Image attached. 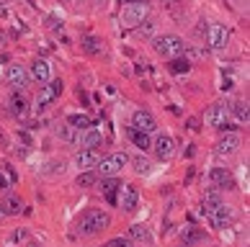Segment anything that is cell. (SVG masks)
<instances>
[{
    "mask_svg": "<svg viewBox=\"0 0 250 247\" xmlns=\"http://www.w3.org/2000/svg\"><path fill=\"white\" fill-rule=\"evenodd\" d=\"M152 47L157 54H163V57H181L183 49H186V44H183V39H178V36H173V34H165V36H157V39L152 41Z\"/></svg>",
    "mask_w": 250,
    "mask_h": 247,
    "instance_id": "cell-2",
    "label": "cell"
},
{
    "mask_svg": "<svg viewBox=\"0 0 250 247\" xmlns=\"http://www.w3.org/2000/svg\"><path fill=\"white\" fill-rule=\"evenodd\" d=\"M199 240H204V234H201L193 224H188L186 229H183V242H186V245H193V242H199Z\"/></svg>",
    "mask_w": 250,
    "mask_h": 247,
    "instance_id": "cell-27",
    "label": "cell"
},
{
    "mask_svg": "<svg viewBox=\"0 0 250 247\" xmlns=\"http://www.w3.org/2000/svg\"><path fill=\"white\" fill-rule=\"evenodd\" d=\"M126 162H129V154H126V152H111V154H106V157L98 160L96 168H98V172H101L104 178H114Z\"/></svg>",
    "mask_w": 250,
    "mask_h": 247,
    "instance_id": "cell-4",
    "label": "cell"
},
{
    "mask_svg": "<svg viewBox=\"0 0 250 247\" xmlns=\"http://www.w3.org/2000/svg\"><path fill=\"white\" fill-rule=\"evenodd\" d=\"M29 247H42V245H36V242H29Z\"/></svg>",
    "mask_w": 250,
    "mask_h": 247,
    "instance_id": "cell-35",
    "label": "cell"
},
{
    "mask_svg": "<svg viewBox=\"0 0 250 247\" xmlns=\"http://www.w3.org/2000/svg\"><path fill=\"white\" fill-rule=\"evenodd\" d=\"M152 147H155V154H157L160 160H170V157H173V152H175V142L170 139L168 134H160V136L155 139Z\"/></svg>",
    "mask_w": 250,
    "mask_h": 247,
    "instance_id": "cell-12",
    "label": "cell"
},
{
    "mask_svg": "<svg viewBox=\"0 0 250 247\" xmlns=\"http://www.w3.org/2000/svg\"><path fill=\"white\" fill-rule=\"evenodd\" d=\"M126 3H142V0H126Z\"/></svg>",
    "mask_w": 250,
    "mask_h": 247,
    "instance_id": "cell-36",
    "label": "cell"
},
{
    "mask_svg": "<svg viewBox=\"0 0 250 247\" xmlns=\"http://www.w3.org/2000/svg\"><path fill=\"white\" fill-rule=\"evenodd\" d=\"M237 147H240V136L237 134H225L217 142V154H219V157H227V154L237 152Z\"/></svg>",
    "mask_w": 250,
    "mask_h": 247,
    "instance_id": "cell-14",
    "label": "cell"
},
{
    "mask_svg": "<svg viewBox=\"0 0 250 247\" xmlns=\"http://www.w3.org/2000/svg\"><path fill=\"white\" fill-rule=\"evenodd\" d=\"M96 183V172H80L78 175V186L80 188H88V186H93Z\"/></svg>",
    "mask_w": 250,
    "mask_h": 247,
    "instance_id": "cell-28",
    "label": "cell"
},
{
    "mask_svg": "<svg viewBox=\"0 0 250 247\" xmlns=\"http://www.w3.org/2000/svg\"><path fill=\"white\" fill-rule=\"evenodd\" d=\"M8 186H11V180H8V178L3 175V172H0V190H5Z\"/></svg>",
    "mask_w": 250,
    "mask_h": 247,
    "instance_id": "cell-34",
    "label": "cell"
},
{
    "mask_svg": "<svg viewBox=\"0 0 250 247\" xmlns=\"http://www.w3.org/2000/svg\"><path fill=\"white\" fill-rule=\"evenodd\" d=\"M122 201H119V204H122V209L124 211H129L132 214L137 206H140V193H137V186H132V183H122Z\"/></svg>",
    "mask_w": 250,
    "mask_h": 247,
    "instance_id": "cell-9",
    "label": "cell"
},
{
    "mask_svg": "<svg viewBox=\"0 0 250 247\" xmlns=\"http://www.w3.org/2000/svg\"><path fill=\"white\" fill-rule=\"evenodd\" d=\"M0 209H3V214L5 216H18L23 211V201L21 198H16V196H8L3 204H0Z\"/></svg>",
    "mask_w": 250,
    "mask_h": 247,
    "instance_id": "cell-19",
    "label": "cell"
},
{
    "mask_svg": "<svg viewBox=\"0 0 250 247\" xmlns=\"http://www.w3.org/2000/svg\"><path fill=\"white\" fill-rule=\"evenodd\" d=\"M98 160H101L98 150H80V152L75 154V165H78L80 170H90V168H96Z\"/></svg>",
    "mask_w": 250,
    "mask_h": 247,
    "instance_id": "cell-13",
    "label": "cell"
},
{
    "mask_svg": "<svg viewBox=\"0 0 250 247\" xmlns=\"http://www.w3.org/2000/svg\"><path fill=\"white\" fill-rule=\"evenodd\" d=\"M211 183H214V188H235V178L232 175H229V172L225 170V168H214V170H211Z\"/></svg>",
    "mask_w": 250,
    "mask_h": 247,
    "instance_id": "cell-16",
    "label": "cell"
},
{
    "mask_svg": "<svg viewBox=\"0 0 250 247\" xmlns=\"http://www.w3.org/2000/svg\"><path fill=\"white\" fill-rule=\"evenodd\" d=\"M104 142V134H101V129H85V134L80 136V144H83V150H98V144Z\"/></svg>",
    "mask_w": 250,
    "mask_h": 247,
    "instance_id": "cell-17",
    "label": "cell"
},
{
    "mask_svg": "<svg viewBox=\"0 0 250 247\" xmlns=\"http://www.w3.org/2000/svg\"><path fill=\"white\" fill-rule=\"evenodd\" d=\"M157 126V121H155V116L150 114V111H137L134 114V118H132V129L134 132H145V134H150L152 129Z\"/></svg>",
    "mask_w": 250,
    "mask_h": 247,
    "instance_id": "cell-10",
    "label": "cell"
},
{
    "mask_svg": "<svg viewBox=\"0 0 250 247\" xmlns=\"http://www.w3.org/2000/svg\"><path fill=\"white\" fill-rule=\"evenodd\" d=\"M80 47L85 49V54H93V57H96V54H101V52H104V44H101V39H98V36H85V39L80 41Z\"/></svg>",
    "mask_w": 250,
    "mask_h": 247,
    "instance_id": "cell-21",
    "label": "cell"
},
{
    "mask_svg": "<svg viewBox=\"0 0 250 247\" xmlns=\"http://www.w3.org/2000/svg\"><path fill=\"white\" fill-rule=\"evenodd\" d=\"M5 80L11 82L13 88H26L29 85V70L21 67V65H11L5 72Z\"/></svg>",
    "mask_w": 250,
    "mask_h": 247,
    "instance_id": "cell-11",
    "label": "cell"
},
{
    "mask_svg": "<svg viewBox=\"0 0 250 247\" xmlns=\"http://www.w3.org/2000/svg\"><path fill=\"white\" fill-rule=\"evenodd\" d=\"M129 240H137V242H152V234L147 227L142 224H134V227H129Z\"/></svg>",
    "mask_w": 250,
    "mask_h": 247,
    "instance_id": "cell-22",
    "label": "cell"
},
{
    "mask_svg": "<svg viewBox=\"0 0 250 247\" xmlns=\"http://www.w3.org/2000/svg\"><path fill=\"white\" fill-rule=\"evenodd\" d=\"M152 29H155V21H152V18H145V21L140 23V34H145V36H150Z\"/></svg>",
    "mask_w": 250,
    "mask_h": 247,
    "instance_id": "cell-33",
    "label": "cell"
},
{
    "mask_svg": "<svg viewBox=\"0 0 250 247\" xmlns=\"http://www.w3.org/2000/svg\"><path fill=\"white\" fill-rule=\"evenodd\" d=\"M132 142H134V147H137V150H142V152H147V150L152 147L150 136H147L145 132H134V129H132Z\"/></svg>",
    "mask_w": 250,
    "mask_h": 247,
    "instance_id": "cell-24",
    "label": "cell"
},
{
    "mask_svg": "<svg viewBox=\"0 0 250 247\" xmlns=\"http://www.w3.org/2000/svg\"><path fill=\"white\" fill-rule=\"evenodd\" d=\"M207 41L211 49H225L227 41H229V29L222 23H211L207 26Z\"/></svg>",
    "mask_w": 250,
    "mask_h": 247,
    "instance_id": "cell-7",
    "label": "cell"
},
{
    "mask_svg": "<svg viewBox=\"0 0 250 247\" xmlns=\"http://www.w3.org/2000/svg\"><path fill=\"white\" fill-rule=\"evenodd\" d=\"M60 136H62L64 142L80 144V129H75V126H70V124H62L60 126Z\"/></svg>",
    "mask_w": 250,
    "mask_h": 247,
    "instance_id": "cell-23",
    "label": "cell"
},
{
    "mask_svg": "<svg viewBox=\"0 0 250 247\" xmlns=\"http://www.w3.org/2000/svg\"><path fill=\"white\" fill-rule=\"evenodd\" d=\"M106 247H132V240L129 237H114V240H108Z\"/></svg>",
    "mask_w": 250,
    "mask_h": 247,
    "instance_id": "cell-30",
    "label": "cell"
},
{
    "mask_svg": "<svg viewBox=\"0 0 250 247\" xmlns=\"http://www.w3.org/2000/svg\"><path fill=\"white\" fill-rule=\"evenodd\" d=\"M147 18V5L145 3H126L122 8V23L124 26H140Z\"/></svg>",
    "mask_w": 250,
    "mask_h": 247,
    "instance_id": "cell-6",
    "label": "cell"
},
{
    "mask_svg": "<svg viewBox=\"0 0 250 247\" xmlns=\"http://www.w3.org/2000/svg\"><path fill=\"white\" fill-rule=\"evenodd\" d=\"M232 111H235L240 124H248L250 114H248V103H245V100H232Z\"/></svg>",
    "mask_w": 250,
    "mask_h": 247,
    "instance_id": "cell-25",
    "label": "cell"
},
{
    "mask_svg": "<svg viewBox=\"0 0 250 247\" xmlns=\"http://www.w3.org/2000/svg\"><path fill=\"white\" fill-rule=\"evenodd\" d=\"M111 227V216L106 211H101V209H90V211H85L80 216V222H78V232L83 237H93L98 232H104Z\"/></svg>",
    "mask_w": 250,
    "mask_h": 247,
    "instance_id": "cell-1",
    "label": "cell"
},
{
    "mask_svg": "<svg viewBox=\"0 0 250 247\" xmlns=\"http://www.w3.org/2000/svg\"><path fill=\"white\" fill-rule=\"evenodd\" d=\"M29 77H34L39 85H47L49 82V62L47 59H36L31 70H29Z\"/></svg>",
    "mask_w": 250,
    "mask_h": 247,
    "instance_id": "cell-15",
    "label": "cell"
},
{
    "mask_svg": "<svg viewBox=\"0 0 250 247\" xmlns=\"http://www.w3.org/2000/svg\"><path fill=\"white\" fill-rule=\"evenodd\" d=\"M134 170L140 172V175H142V172H147V170H150V160H145V157H134Z\"/></svg>",
    "mask_w": 250,
    "mask_h": 247,
    "instance_id": "cell-32",
    "label": "cell"
},
{
    "mask_svg": "<svg viewBox=\"0 0 250 247\" xmlns=\"http://www.w3.org/2000/svg\"><path fill=\"white\" fill-rule=\"evenodd\" d=\"M62 93V80H49L47 85H42L39 88V95H36V106L44 108L47 103H52L54 98H57Z\"/></svg>",
    "mask_w": 250,
    "mask_h": 247,
    "instance_id": "cell-8",
    "label": "cell"
},
{
    "mask_svg": "<svg viewBox=\"0 0 250 247\" xmlns=\"http://www.w3.org/2000/svg\"><path fill=\"white\" fill-rule=\"evenodd\" d=\"M8 103H11V111H13L16 116H26V111H29V100H26L21 93H13Z\"/></svg>",
    "mask_w": 250,
    "mask_h": 247,
    "instance_id": "cell-20",
    "label": "cell"
},
{
    "mask_svg": "<svg viewBox=\"0 0 250 247\" xmlns=\"http://www.w3.org/2000/svg\"><path fill=\"white\" fill-rule=\"evenodd\" d=\"M3 216H5V214H3V209H0V219H3Z\"/></svg>",
    "mask_w": 250,
    "mask_h": 247,
    "instance_id": "cell-37",
    "label": "cell"
},
{
    "mask_svg": "<svg viewBox=\"0 0 250 247\" xmlns=\"http://www.w3.org/2000/svg\"><path fill=\"white\" fill-rule=\"evenodd\" d=\"M173 72H188V67H191V62H186V59H181V57H175V62H173Z\"/></svg>",
    "mask_w": 250,
    "mask_h": 247,
    "instance_id": "cell-31",
    "label": "cell"
},
{
    "mask_svg": "<svg viewBox=\"0 0 250 247\" xmlns=\"http://www.w3.org/2000/svg\"><path fill=\"white\" fill-rule=\"evenodd\" d=\"M26 240V229H16L11 237H8V242H5V247H16L18 242H23Z\"/></svg>",
    "mask_w": 250,
    "mask_h": 247,
    "instance_id": "cell-29",
    "label": "cell"
},
{
    "mask_svg": "<svg viewBox=\"0 0 250 247\" xmlns=\"http://www.w3.org/2000/svg\"><path fill=\"white\" fill-rule=\"evenodd\" d=\"M204 121L214 129H222L229 121V106L227 103H211L207 111H204Z\"/></svg>",
    "mask_w": 250,
    "mask_h": 247,
    "instance_id": "cell-5",
    "label": "cell"
},
{
    "mask_svg": "<svg viewBox=\"0 0 250 247\" xmlns=\"http://www.w3.org/2000/svg\"><path fill=\"white\" fill-rule=\"evenodd\" d=\"M67 124H70V126H75V129H90V126H93V124H90V118H88L85 114H72V116L67 118Z\"/></svg>",
    "mask_w": 250,
    "mask_h": 247,
    "instance_id": "cell-26",
    "label": "cell"
},
{
    "mask_svg": "<svg viewBox=\"0 0 250 247\" xmlns=\"http://www.w3.org/2000/svg\"><path fill=\"white\" fill-rule=\"evenodd\" d=\"M201 214L211 222V227H217V229H225V227H229V222H232V214H229V209L222 204H201Z\"/></svg>",
    "mask_w": 250,
    "mask_h": 247,
    "instance_id": "cell-3",
    "label": "cell"
},
{
    "mask_svg": "<svg viewBox=\"0 0 250 247\" xmlns=\"http://www.w3.org/2000/svg\"><path fill=\"white\" fill-rule=\"evenodd\" d=\"M122 188V183L119 180H114V178H106V180H101V190H104V196H106V201L108 204H119V198H116V190Z\"/></svg>",
    "mask_w": 250,
    "mask_h": 247,
    "instance_id": "cell-18",
    "label": "cell"
}]
</instances>
